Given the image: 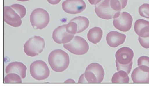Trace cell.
<instances>
[{
  "instance_id": "6da1fadb",
  "label": "cell",
  "mask_w": 149,
  "mask_h": 91,
  "mask_svg": "<svg viewBox=\"0 0 149 91\" xmlns=\"http://www.w3.org/2000/svg\"><path fill=\"white\" fill-rule=\"evenodd\" d=\"M121 10L122 5L118 0H104L95 8L97 16L104 20L118 18L121 13Z\"/></svg>"
},
{
  "instance_id": "7a4b0ae2",
  "label": "cell",
  "mask_w": 149,
  "mask_h": 91,
  "mask_svg": "<svg viewBox=\"0 0 149 91\" xmlns=\"http://www.w3.org/2000/svg\"><path fill=\"white\" fill-rule=\"evenodd\" d=\"M48 63L53 71L64 72L69 66V56L63 50L55 49L48 56Z\"/></svg>"
},
{
  "instance_id": "3957f363",
  "label": "cell",
  "mask_w": 149,
  "mask_h": 91,
  "mask_svg": "<svg viewBox=\"0 0 149 91\" xmlns=\"http://www.w3.org/2000/svg\"><path fill=\"white\" fill-rule=\"evenodd\" d=\"M45 41L41 36H35L31 38L24 45V51L29 57H35L40 54L45 48Z\"/></svg>"
},
{
  "instance_id": "277c9868",
  "label": "cell",
  "mask_w": 149,
  "mask_h": 91,
  "mask_svg": "<svg viewBox=\"0 0 149 91\" xmlns=\"http://www.w3.org/2000/svg\"><path fill=\"white\" fill-rule=\"evenodd\" d=\"M63 47L70 53L78 56L84 55L89 50V45L85 39L79 36H74L70 42L65 44Z\"/></svg>"
},
{
  "instance_id": "5b68a950",
  "label": "cell",
  "mask_w": 149,
  "mask_h": 91,
  "mask_svg": "<svg viewBox=\"0 0 149 91\" xmlns=\"http://www.w3.org/2000/svg\"><path fill=\"white\" fill-rule=\"evenodd\" d=\"M30 21L35 29H44L49 22V13L43 8L35 9L31 15Z\"/></svg>"
},
{
  "instance_id": "8992f818",
  "label": "cell",
  "mask_w": 149,
  "mask_h": 91,
  "mask_svg": "<svg viewBox=\"0 0 149 91\" xmlns=\"http://www.w3.org/2000/svg\"><path fill=\"white\" fill-rule=\"evenodd\" d=\"M30 73L35 79L42 81L47 79L50 72L45 62L42 60H38L33 62L31 64Z\"/></svg>"
},
{
  "instance_id": "52a82bcc",
  "label": "cell",
  "mask_w": 149,
  "mask_h": 91,
  "mask_svg": "<svg viewBox=\"0 0 149 91\" xmlns=\"http://www.w3.org/2000/svg\"><path fill=\"white\" fill-rule=\"evenodd\" d=\"M133 19L128 12H122L120 16L113 20L114 27L122 32L129 31L132 26Z\"/></svg>"
},
{
  "instance_id": "ba28073f",
  "label": "cell",
  "mask_w": 149,
  "mask_h": 91,
  "mask_svg": "<svg viewBox=\"0 0 149 91\" xmlns=\"http://www.w3.org/2000/svg\"><path fill=\"white\" fill-rule=\"evenodd\" d=\"M62 8L68 14L76 15L85 10L86 4L84 0H66L62 3Z\"/></svg>"
},
{
  "instance_id": "9c48e42d",
  "label": "cell",
  "mask_w": 149,
  "mask_h": 91,
  "mask_svg": "<svg viewBox=\"0 0 149 91\" xmlns=\"http://www.w3.org/2000/svg\"><path fill=\"white\" fill-rule=\"evenodd\" d=\"M74 35L69 34L66 29V24L59 26L53 33V39L54 41L58 44H67L70 42Z\"/></svg>"
},
{
  "instance_id": "30bf717a",
  "label": "cell",
  "mask_w": 149,
  "mask_h": 91,
  "mask_svg": "<svg viewBox=\"0 0 149 91\" xmlns=\"http://www.w3.org/2000/svg\"><path fill=\"white\" fill-rule=\"evenodd\" d=\"M4 20L7 24L15 28L20 26L22 23L20 16L9 6L4 7Z\"/></svg>"
},
{
  "instance_id": "8fae6325",
  "label": "cell",
  "mask_w": 149,
  "mask_h": 91,
  "mask_svg": "<svg viewBox=\"0 0 149 91\" xmlns=\"http://www.w3.org/2000/svg\"><path fill=\"white\" fill-rule=\"evenodd\" d=\"M131 78L134 83H149V67L141 65L135 68L132 72Z\"/></svg>"
},
{
  "instance_id": "7c38bea8",
  "label": "cell",
  "mask_w": 149,
  "mask_h": 91,
  "mask_svg": "<svg viewBox=\"0 0 149 91\" xmlns=\"http://www.w3.org/2000/svg\"><path fill=\"white\" fill-rule=\"evenodd\" d=\"M134 51L130 48L124 47L117 51L115 54L116 61L122 64H128L132 61Z\"/></svg>"
},
{
  "instance_id": "4fadbf2b",
  "label": "cell",
  "mask_w": 149,
  "mask_h": 91,
  "mask_svg": "<svg viewBox=\"0 0 149 91\" xmlns=\"http://www.w3.org/2000/svg\"><path fill=\"white\" fill-rule=\"evenodd\" d=\"M126 35L116 31H111L106 36L107 44L111 48H116L125 41Z\"/></svg>"
},
{
  "instance_id": "5bb4252c",
  "label": "cell",
  "mask_w": 149,
  "mask_h": 91,
  "mask_svg": "<svg viewBox=\"0 0 149 91\" xmlns=\"http://www.w3.org/2000/svg\"><path fill=\"white\" fill-rule=\"evenodd\" d=\"M27 67L23 63L20 62H12L10 63L6 68V73L7 74L13 73L19 74L22 79L26 77V72Z\"/></svg>"
},
{
  "instance_id": "9a60e30c",
  "label": "cell",
  "mask_w": 149,
  "mask_h": 91,
  "mask_svg": "<svg viewBox=\"0 0 149 91\" xmlns=\"http://www.w3.org/2000/svg\"><path fill=\"white\" fill-rule=\"evenodd\" d=\"M134 31L140 37H149V22L144 19L137 20L135 22Z\"/></svg>"
},
{
  "instance_id": "2e32d148",
  "label": "cell",
  "mask_w": 149,
  "mask_h": 91,
  "mask_svg": "<svg viewBox=\"0 0 149 91\" xmlns=\"http://www.w3.org/2000/svg\"><path fill=\"white\" fill-rule=\"evenodd\" d=\"M86 71H91L94 73L97 79V83H101L104 79V70L102 65L97 63H93L90 64L86 67Z\"/></svg>"
},
{
  "instance_id": "e0dca14e",
  "label": "cell",
  "mask_w": 149,
  "mask_h": 91,
  "mask_svg": "<svg viewBox=\"0 0 149 91\" xmlns=\"http://www.w3.org/2000/svg\"><path fill=\"white\" fill-rule=\"evenodd\" d=\"M103 36V31L99 27H94L91 29L87 34L88 41L94 44H97L100 42Z\"/></svg>"
},
{
  "instance_id": "ac0fdd59",
  "label": "cell",
  "mask_w": 149,
  "mask_h": 91,
  "mask_svg": "<svg viewBox=\"0 0 149 91\" xmlns=\"http://www.w3.org/2000/svg\"><path fill=\"white\" fill-rule=\"evenodd\" d=\"M70 22H74L78 24V32L77 33H81L85 31L89 26V20L84 16H78L74 17L70 20Z\"/></svg>"
},
{
  "instance_id": "d6986e66",
  "label": "cell",
  "mask_w": 149,
  "mask_h": 91,
  "mask_svg": "<svg viewBox=\"0 0 149 91\" xmlns=\"http://www.w3.org/2000/svg\"><path fill=\"white\" fill-rule=\"evenodd\" d=\"M111 82L113 83H129L130 78L128 74L123 70L118 71V72L115 73L111 78Z\"/></svg>"
},
{
  "instance_id": "ffe728a7",
  "label": "cell",
  "mask_w": 149,
  "mask_h": 91,
  "mask_svg": "<svg viewBox=\"0 0 149 91\" xmlns=\"http://www.w3.org/2000/svg\"><path fill=\"white\" fill-rule=\"evenodd\" d=\"M5 83H22V77L16 73H11L7 74V75L4 77Z\"/></svg>"
},
{
  "instance_id": "44dd1931",
  "label": "cell",
  "mask_w": 149,
  "mask_h": 91,
  "mask_svg": "<svg viewBox=\"0 0 149 91\" xmlns=\"http://www.w3.org/2000/svg\"><path fill=\"white\" fill-rule=\"evenodd\" d=\"M10 7L20 16L21 19H23L24 16H25L26 14V8L23 6L18 4H15L11 5Z\"/></svg>"
},
{
  "instance_id": "7402d4cb",
  "label": "cell",
  "mask_w": 149,
  "mask_h": 91,
  "mask_svg": "<svg viewBox=\"0 0 149 91\" xmlns=\"http://www.w3.org/2000/svg\"><path fill=\"white\" fill-rule=\"evenodd\" d=\"M66 31L70 35H74L78 32V24L74 22H70L66 24Z\"/></svg>"
},
{
  "instance_id": "603a6c76",
  "label": "cell",
  "mask_w": 149,
  "mask_h": 91,
  "mask_svg": "<svg viewBox=\"0 0 149 91\" xmlns=\"http://www.w3.org/2000/svg\"><path fill=\"white\" fill-rule=\"evenodd\" d=\"M133 62L131 61L130 63L128 64H122L119 63L117 61H116V66L118 71L119 70H123L125 71L128 74H130Z\"/></svg>"
},
{
  "instance_id": "cb8c5ba5",
  "label": "cell",
  "mask_w": 149,
  "mask_h": 91,
  "mask_svg": "<svg viewBox=\"0 0 149 91\" xmlns=\"http://www.w3.org/2000/svg\"><path fill=\"white\" fill-rule=\"evenodd\" d=\"M139 12L141 16L146 19H149V4H144L141 5L139 7Z\"/></svg>"
},
{
  "instance_id": "d4e9b609",
  "label": "cell",
  "mask_w": 149,
  "mask_h": 91,
  "mask_svg": "<svg viewBox=\"0 0 149 91\" xmlns=\"http://www.w3.org/2000/svg\"><path fill=\"white\" fill-rule=\"evenodd\" d=\"M84 74L88 83H97V77L93 72L91 71L85 70Z\"/></svg>"
},
{
  "instance_id": "484cf974",
  "label": "cell",
  "mask_w": 149,
  "mask_h": 91,
  "mask_svg": "<svg viewBox=\"0 0 149 91\" xmlns=\"http://www.w3.org/2000/svg\"><path fill=\"white\" fill-rule=\"evenodd\" d=\"M137 64L139 66L144 65V66H147L149 67V57L141 56L139 57L137 61Z\"/></svg>"
},
{
  "instance_id": "4316f807",
  "label": "cell",
  "mask_w": 149,
  "mask_h": 91,
  "mask_svg": "<svg viewBox=\"0 0 149 91\" xmlns=\"http://www.w3.org/2000/svg\"><path fill=\"white\" fill-rule=\"evenodd\" d=\"M139 41L141 47L146 49L149 48V37L141 38L139 36Z\"/></svg>"
},
{
  "instance_id": "83f0119b",
  "label": "cell",
  "mask_w": 149,
  "mask_h": 91,
  "mask_svg": "<svg viewBox=\"0 0 149 91\" xmlns=\"http://www.w3.org/2000/svg\"><path fill=\"white\" fill-rule=\"evenodd\" d=\"M78 83H88L87 81H86V78L85 77V74H82L79 79V81H78Z\"/></svg>"
},
{
  "instance_id": "f1b7e54d",
  "label": "cell",
  "mask_w": 149,
  "mask_h": 91,
  "mask_svg": "<svg viewBox=\"0 0 149 91\" xmlns=\"http://www.w3.org/2000/svg\"><path fill=\"white\" fill-rule=\"evenodd\" d=\"M120 1L121 5H122V9H123L125 8L128 3V0H118Z\"/></svg>"
},
{
  "instance_id": "f546056e",
  "label": "cell",
  "mask_w": 149,
  "mask_h": 91,
  "mask_svg": "<svg viewBox=\"0 0 149 91\" xmlns=\"http://www.w3.org/2000/svg\"><path fill=\"white\" fill-rule=\"evenodd\" d=\"M47 1L52 5H56L61 1V0H47Z\"/></svg>"
},
{
  "instance_id": "4dcf8cb0",
  "label": "cell",
  "mask_w": 149,
  "mask_h": 91,
  "mask_svg": "<svg viewBox=\"0 0 149 91\" xmlns=\"http://www.w3.org/2000/svg\"><path fill=\"white\" fill-rule=\"evenodd\" d=\"M101 1H102V0H88L89 3L91 5H97V4L100 3Z\"/></svg>"
},
{
  "instance_id": "1f68e13d",
  "label": "cell",
  "mask_w": 149,
  "mask_h": 91,
  "mask_svg": "<svg viewBox=\"0 0 149 91\" xmlns=\"http://www.w3.org/2000/svg\"><path fill=\"white\" fill-rule=\"evenodd\" d=\"M65 83H75V81L73 79H68L65 82Z\"/></svg>"
},
{
  "instance_id": "d6a6232c",
  "label": "cell",
  "mask_w": 149,
  "mask_h": 91,
  "mask_svg": "<svg viewBox=\"0 0 149 91\" xmlns=\"http://www.w3.org/2000/svg\"><path fill=\"white\" fill-rule=\"evenodd\" d=\"M17 1H22V2H24V1H29V0H17Z\"/></svg>"
}]
</instances>
